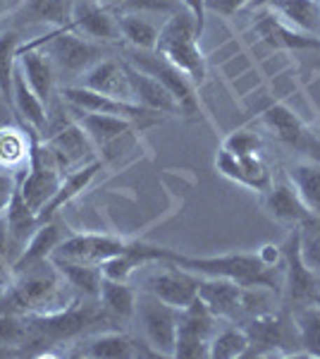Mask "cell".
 Instances as JSON below:
<instances>
[{
	"label": "cell",
	"instance_id": "cell-40",
	"mask_svg": "<svg viewBox=\"0 0 320 359\" xmlns=\"http://www.w3.org/2000/svg\"><path fill=\"white\" fill-rule=\"evenodd\" d=\"M223 149L235 156H251L260 151V139L249 130H237L225 139Z\"/></svg>",
	"mask_w": 320,
	"mask_h": 359
},
{
	"label": "cell",
	"instance_id": "cell-4",
	"mask_svg": "<svg viewBox=\"0 0 320 359\" xmlns=\"http://www.w3.org/2000/svg\"><path fill=\"white\" fill-rule=\"evenodd\" d=\"M46 46V55L50 62L67 74H84L91 65L103 60V50L91 41V39L77 36L69 27H60L50 32L48 36H41L36 41H29L27 46H20L17 53H27V50H36Z\"/></svg>",
	"mask_w": 320,
	"mask_h": 359
},
{
	"label": "cell",
	"instance_id": "cell-33",
	"mask_svg": "<svg viewBox=\"0 0 320 359\" xmlns=\"http://www.w3.org/2000/svg\"><path fill=\"white\" fill-rule=\"evenodd\" d=\"M81 355L94 359H127L134 357V340L125 333H103L91 338Z\"/></svg>",
	"mask_w": 320,
	"mask_h": 359
},
{
	"label": "cell",
	"instance_id": "cell-45",
	"mask_svg": "<svg viewBox=\"0 0 320 359\" xmlns=\"http://www.w3.org/2000/svg\"><path fill=\"white\" fill-rule=\"evenodd\" d=\"M8 192H13V177L0 172V194H8Z\"/></svg>",
	"mask_w": 320,
	"mask_h": 359
},
{
	"label": "cell",
	"instance_id": "cell-31",
	"mask_svg": "<svg viewBox=\"0 0 320 359\" xmlns=\"http://www.w3.org/2000/svg\"><path fill=\"white\" fill-rule=\"evenodd\" d=\"M74 0H27L22 17L25 22H46L57 29L69 25Z\"/></svg>",
	"mask_w": 320,
	"mask_h": 359
},
{
	"label": "cell",
	"instance_id": "cell-10",
	"mask_svg": "<svg viewBox=\"0 0 320 359\" xmlns=\"http://www.w3.org/2000/svg\"><path fill=\"white\" fill-rule=\"evenodd\" d=\"M215 168H218L227 180H232V182L253 189V192H260V194H265L272 184L270 170H267V165L263 163V158H260L258 154L235 156V154L225 151V149H220L218 158H215Z\"/></svg>",
	"mask_w": 320,
	"mask_h": 359
},
{
	"label": "cell",
	"instance_id": "cell-2",
	"mask_svg": "<svg viewBox=\"0 0 320 359\" xmlns=\"http://www.w3.org/2000/svg\"><path fill=\"white\" fill-rule=\"evenodd\" d=\"M196 39H199V32H196L194 17L189 15V10H182V13H174L160 29L155 53L167 57L191 82L201 84L206 77V60H203Z\"/></svg>",
	"mask_w": 320,
	"mask_h": 359
},
{
	"label": "cell",
	"instance_id": "cell-39",
	"mask_svg": "<svg viewBox=\"0 0 320 359\" xmlns=\"http://www.w3.org/2000/svg\"><path fill=\"white\" fill-rule=\"evenodd\" d=\"M29 335L27 316L20 314H0V347L25 345Z\"/></svg>",
	"mask_w": 320,
	"mask_h": 359
},
{
	"label": "cell",
	"instance_id": "cell-36",
	"mask_svg": "<svg viewBox=\"0 0 320 359\" xmlns=\"http://www.w3.org/2000/svg\"><path fill=\"white\" fill-rule=\"evenodd\" d=\"M29 161V135L15 127H0V165L17 168Z\"/></svg>",
	"mask_w": 320,
	"mask_h": 359
},
{
	"label": "cell",
	"instance_id": "cell-13",
	"mask_svg": "<svg viewBox=\"0 0 320 359\" xmlns=\"http://www.w3.org/2000/svg\"><path fill=\"white\" fill-rule=\"evenodd\" d=\"M122 67H125L134 103H139V106L148 108V111H153V113H182L177 98H174L158 79L141 72V69L134 67L132 62H127V60L122 62Z\"/></svg>",
	"mask_w": 320,
	"mask_h": 359
},
{
	"label": "cell",
	"instance_id": "cell-49",
	"mask_svg": "<svg viewBox=\"0 0 320 359\" xmlns=\"http://www.w3.org/2000/svg\"><path fill=\"white\" fill-rule=\"evenodd\" d=\"M267 0H251V5H249V8H260V5H265Z\"/></svg>",
	"mask_w": 320,
	"mask_h": 359
},
{
	"label": "cell",
	"instance_id": "cell-34",
	"mask_svg": "<svg viewBox=\"0 0 320 359\" xmlns=\"http://www.w3.org/2000/svg\"><path fill=\"white\" fill-rule=\"evenodd\" d=\"M120 34L127 39L134 50H155L158 46V29H155L151 22H146L144 17L139 15H125L118 20Z\"/></svg>",
	"mask_w": 320,
	"mask_h": 359
},
{
	"label": "cell",
	"instance_id": "cell-11",
	"mask_svg": "<svg viewBox=\"0 0 320 359\" xmlns=\"http://www.w3.org/2000/svg\"><path fill=\"white\" fill-rule=\"evenodd\" d=\"M67 27L72 32H79L81 36L91 39V41H118L122 39L118 20L96 0H74Z\"/></svg>",
	"mask_w": 320,
	"mask_h": 359
},
{
	"label": "cell",
	"instance_id": "cell-7",
	"mask_svg": "<svg viewBox=\"0 0 320 359\" xmlns=\"http://www.w3.org/2000/svg\"><path fill=\"white\" fill-rule=\"evenodd\" d=\"M139 318H141L144 333L158 355L174 357V340H177V318L179 311L160 302L151 292L144 294L137 302Z\"/></svg>",
	"mask_w": 320,
	"mask_h": 359
},
{
	"label": "cell",
	"instance_id": "cell-1",
	"mask_svg": "<svg viewBox=\"0 0 320 359\" xmlns=\"http://www.w3.org/2000/svg\"><path fill=\"white\" fill-rule=\"evenodd\" d=\"M165 262L196 276L225 278L242 287H275V266H267L256 254H223V257H184L172 249H165Z\"/></svg>",
	"mask_w": 320,
	"mask_h": 359
},
{
	"label": "cell",
	"instance_id": "cell-22",
	"mask_svg": "<svg viewBox=\"0 0 320 359\" xmlns=\"http://www.w3.org/2000/svg\"><path fill=\"white\" fill-rule=\"evenodd\" d=\"M98 168H101V163H96V161H94V163L81 165V168H77V170L69 172L67 177H62V182H60V187H57V192L50 196V199L46 201L43 206H41V211L36 213L39 225L46 223V221H53L55 213L60 211L62 206H67L69 201H72L79 192H84V189L89 187L91 180H94V175L98 172Z\"/></svg>",
	"mask_w": 320,
	"mask_h": 359
},
{
	"label": "cell",
	"instance_id": "cell-42",
	"mask_svg": "<svg viewBox=\"0 0 320 359\" xmlns=\"http://www.w3.org/2000/svg\"><path fill=\"white\" fill-rule=\"evenodd\" d=\"M182 3H184V8L189 10V15L194 17L196 32H199V36H201L203 25H206V0H182Z\"/></svg>",
	"mask_w": 320,
	"mask_h": 359
},
{
	"label": "cell",
	"instance_id": "cell-50",
	"mask_svg": "<svg viewBox=\"0 0 320 359\" xmlns=\"http://www.w3.org/2000/svg\"><path fill=\"white\" fill-rule=\"evenodd\" d=\"M3 290H5V287H0V292H3Z\"/></svg>",
	"mask_w": 320,
	"mask_h": 359
},
{
	"label": "cell",
	"instance_id": "cell-6",
	"mask_svg": "<svg viewBox=\"0 0 320 359\" xmlns=\"http://www.w3.org/2000/svg\"><path fill=\"white\" fill-rule=\"evenodd\" d=\"M127 62H132L134 67H139L141 72L151 74L153 79L165 86L170 94L177 98L182 113H196V98H194V89L189 84V77L172 65L167 57H162L155 50H132L127 55Z\"/></svg>",
	"mask_w": 320,
	"mask_h": 359
},
{
	"label": "cell",
	"instance_id": "cell-43",
	"mask_svg": "<svg viewBox=\"0 0 320 359\" xmlns=\"http://www.w3.org/2000/svg\"><path fill=\"white\" fill-rule=\"evenodd\" d=\"M258 257L263 259V262L267 266H275L277 264V259H280V252H277V247L275 245H265V247H260L258 249Z\"/></svg>",
	"mask_w": 320,
	"mask_h": 359
},
{
	"label": "cell",
	"instance_id": "cell-23",
	"mask_svg": "<svg viewBox=\"0 0 320 359\" xmlns=\"http://www.w3.org/2000/svg\"><path fill=\"white\" fill-rule=\"evenodd\" d=\"M287 290L292 294L294 299H311L316 294L318 287V276L313 273L311 269L304 264L299 252V228H294L292 237H289V245H287Z\"/></svg>",
	"mask_w": 320,
	"mask_h": 359
},
{
	"label": "cell",
	"instance_id": "cell-41",
	"mask_svg": "<svg viewBox=\"0 0 320 359\" xmlns=\"http://www.w3.org/2000/svg\"><path fill=\"white\" fill-rule=\"evenodd\" d=\"M251 5V0H206V13H218V15H235L242 8Z\"/></svg>",
	"mask_w": 320,
	"mask_h": 359
},
{
	"label": "cell",
	"instance_id": "cell-27",
	"mask_svg": "<svg viewBox=\"0 0 320 359\" xmlns=\"http://www.w3.org/2000/svg\"><path fill=\"white\" fill-rule=\"evenodd\" d=\"M287 180L294 184L296 194L313 216H320V161L304 158L289 168Z\"/></svg>",
	"mask_w": 320,
	"mask_h": 359
},
{
	"label": "cell",
	"instance_id": "cell-18",
	"mask_svg": "<svg viewBox=\"0 0 320 359\" xmlns=\"http://www.w3.org/2000/svg\"><path fill=\"white\" fill-rule=\"evenodd\" d=\"M81 86L98 94H106L113 98H122V101H132V89L127 82V74L122 62L113 60V57H103L96 65H91L81 74Z\"/></svg>",
	"mask_w": 320,
	"mask_h": 359
},
{
	"label": "cell",
	"instance_id": "cell-19",
	"mask_svg": "<svg viewBox=\"0 0 320 359\" xmlns=\"http://www.w3.org/2000/svg\"><path fill=\"white\" fill-rule=\"evenodd\" d=\"M199 297L215 318H232L244 309V287L225 278H208L199 283Z\"/></svg>",
	"mask_w": 320,
	"mask_h": 359
},
{
	"label": "cell",
	"instance_id": "cell-38",
	"mask_svg": "<svg viewBox=\"0 0 320 359\" xmlns=\"http://www.w3.org/2000/svg\"><path fill=\"white\" fill-rule=\"evenodd\" d=\"M299 252L308 269L320 276V228L313 218L299 225Z\"/></svg>",
	"mask_w": 320,
	"mask_h": 359
},
{
	"label": "cell",
	"instance_id": "cell-30",
	"mask_svg": "<svg viewBox=\"0 0 320 359\" xmlns=\"http://www.w3.org/2000/svg\"><path fill=\"white\" fill-rule=\"evenodd\" d=\"M20 50V34L15 29L0 34V96L8 103V108L15 113V62Z\"/></svg>",
	"mask_w": 320,
	"mask_h": 359
},
{
	"label": "cell",
	"instance_id": "cell-16",
	"mask_svg": "<svg viewBox=\"0 0 320 359\" xmlns=\"http://www.w3.org/2000/svg\"><path fill=\"white\" fill-rule=\"evenodd\" d=\"M256 32L260 34V39L272 46V48H287V50H299V48H320V39L304 34L299 29L284 25V22L272 13L270 8H265L258 15L256 22Z\"/></svg>",
	"mask_w": 320,
	"mask_h": 359
},
{
	"label": "cell",
	"instance_id": "cell-26",
	"mask_svg": "<svg viewBox=\"0 0 320 359\" xmlns=\"http://www.w3.org/2000/svg\"><path fill=\"white\" fill-rule=\"evenodd\" d=\"M77 111V123L81 130L89 135L91 142L96 147H108L110 142L120 139L122 135H127L132 127V120L118 118V115H106V113H89V111Z\"/></svg>",
	"mask_w": 320,
	"mask_h": 359
},
{
	"label": "cell",
	"instance_id": "cell-14",
	"mask_svg": "<svg viewBox=\"0 0 320 359\" xmlns=\"http://www.w3.org/2000/svg\"><path fill=\"white\" fill-rule=\"evenodd\" d=\"M263 120H265V125L275 132L280 142H284L287 147L296 149V151L316 156V161H320V142L306 130V125L301 123V120L296 118L289 108L270 106L263 113Z\"/></svg>",
	"mask_w": 320,
	"mask_h": 359
},
{
	"label": "cell",
	"instance_id": "cell-29",
	"mask_svg": "<svg viewBox=\"0 0 320 359\" xmlns=\"http://www.w3.org/2000/svg\"><path fill=\"white\" fill-rule=\"evenodd\" d=\"M50 262L60 276L65 278L72 287H77L79 292L89 294V297H98L101 292V283H103V271L96 264H84V262H72V259H62V257H50Z\"/></svg>",
	"mask_w": 320,
	"mask_h": 359
},
{
	"label": "cell",
	"instance_id": "cell-15",
	"mask_svg": "<svg viewBox=\"0 0 320 359\" xmlns=\"http://www.w3.org/2000/svg\"><path fill=\"white\" fill-rule=\"evenodd\" d=\"M263 206L272 221L284 223V225H294V228H299V225H304L306 221L313 218V213L304 206L301 196L296 194L294 184L289 182L287 177L280 180V182L272 180L270 189L265 192Z\"/></svg>",
	"mask_w": 320,
	"mask_h": 359
},
{
	"label": "cell",
	"instance_id": "cell-48",
	"mask_svg": "<svg viewBox=\"0 0 320 359\" xmlns=\"http://www.w3.org/2000/svg\"><path fill=\"white\" fill-rule=\"evenodd\" d=\"M8 10H10V0H0V17L8 13Z\"/></svg>",
	"mask_w": 320,
	"mask_h": 359
},
{
	"label": "cell",
	"instance_id": "cell-17",
	"mask_svg": "<svg viewBox=\"0 0 320 359\" xmlns=\"http://www.w3.org/2000/svg\"><path fill=\"white\" fill-rule=\"evenodd\" d=\"M5 223H8L10 245H13L15 262H17V259H20V254L25 252L29 237L36 233V228H39L36 211H34V208L25 201L20 184L13 187V192H10L8 206H5Z\"/></svg>",
	"mask_w": 320,
	"mask_h": 359
},
{
	"label": "cell",
	"instance_id": "cell-12",
	"mask_svg": "<svg viewBox=\"0 0 320 359\" xmlns=\"http://www.w3.org/2000/svg\"><path fill=\"white\" fill-rule=\"evenodd\" d=\"M62 96L72 103L79 111H89V113H106V115H118V118H127V120H141L146 115H153V111L139 106L134 101H122V98H113L106 94H98V91H91L86 86H67L62 91Z\"/></svg>",
	"mask_w": 320,
	"mask_h": 359
},
{
	"label": "cell",
	"instance_id": "cell-20",
	"mask_svg": "<svg viewBox=\"0 0 320 359\" xmlns=\"http://www.w3.org/2000/svg\"><path fill=\"white\" fill-rule=\"evenodd\" d=\"M91 144L94 142H91L89 135L81 130L79 123L67 125L65 130L55 132V135H50L46 139V149H48V154L53 156V161L60 170L81 163V161L91 154Z\"/></svg>",
	"mask_w": 320,
	"mask_h": 359
},
{
	"label": "cell",
	"instance_id": "cell-28",
	"mask_svg": "<svg viewBox=\"0 0 320 359\" xmlns=\"http://www.w3.org/2000/svg\"><path fill=\"white\" fill-rule=\"evenodd\" d=\"M15 115L22 125H29L32 130L43 132L46 127V103L34 94V89L17 67L15 72Z\"/></svg>",
	"mask_w": 320,
	"mask_h": 359
},
{
	"label": "cell",
	"instance_id": "cell-35",
	"mask_svg": "<svg viewBox=\"0 0 320 359\" xmlns=\"http://www.w3.org/2000/svg\"><path fill=\"white\" fill-rule=\"evenodd\" d=\"M249 355V335L242 328H225L211 338V359H239Z\"/></svg>",
	"mask_w": 320,
	"mask_h": 359
},
{
	"label": "cell",
	"instance_id": "cell-32",
	"mask_svg": "<svg viewBox=\"0 0 320 359\" xmlns=\"http://www.w3.org/2000/svg\"><path fill=\"white\" fill-rule=\"evenodd\" d=\"M98 297H101V304L106 306V311L120 318H130L134 311H137V292L122 280L103 278Z\"/></svg>",
	"mask_w": 320,
	"mask_h": 359
},
{
	"label": "cell",
	"instance_id": "cell-8",
	"mask_svg": "<svg viewBox=\"0 0 320 359\" xmlns=\"http://www.w3.org/2000/svg\"><path fill=\"white\" fill-rule=\"evenodd\" d=\"M165 271H155L148 276L146 280V292H151L153 297H158L160 302H165L172 309L182 311L184 306H189L199 297V278L191 271H184L179 266H174L172 262H165Z\"/></svg>",
	"mask_w": 320,
	"mask_h": 359
},
{
	"label": "cell",
	"instance_id": "cell-25",
	"mask_svg": "<svg viewBox=\"0 0 320 359\" xmlns=\"http://www.w3.org/2000/svg\"><path fill=\"white\" fill-rule=\"evenodd\" d=\"M17 60H20V69L29 86L34 89V94L48 106L50 94H53V82H55V65L50 62V57L36 48V50H27V53H17Z\"/></svg>",
	"mask_w": 320,
	"mask_h": 359
},
{
	"label": "cell",
	"instance_id": "cell-47",
	"mask_svg": "<svg viewBox=\"0 0 320 359\" xmlns=\"http://www.w3.org/2000/svg\"><path fill=\"white\" fill-rule=\"evenodd\" d=\"M8 199H10V194H0V216H3L5 206H8Z\"/></svg>",
	"mask_w": 320,
	"mask_h": 359
},
{
	"label": "cell",
	"instance_id": "cell-21",
	"mask_svg": "<svg viewBox=\"0 0 320 359\" xmlns=\"http://www.w3.org/2000/svg\"><path fill=\"white\" fill-rule=\"evenodd\" d=\"M62 240H65V237H62L60 223H55V221L41 223L36 228V233L29 237L25 252L20 254V259L13 264V269H10V271H13V273H22V271L32 269V266H39V264L48 262L50 254L55 252V247L60 245Z\"/></svg>",
	"mask_w": 320,
	"mask_h": 359
},
{
	"label": "cell",
	"instance_id": "cell-5",
	"mask_svg": "<svg viewBox=\"0 0 320 359\" xmlns=\"http://www.w3.org/2000/svg\"><path fill=\"white\" fill-rule=\"evenodd\" d=\"M103 318V311H98L96 306H81L79 302H72L67 309L50 311V314H29L27 326L29 335L27 340L36 345L46 343H62L74 335L84 333L89 326H94ZM27 345V343H25Z\"/></svg>",
	"mask_w": 320,
	"mask_h": 359
},
{
	"label": "cell",
	"instance_id": "cell-44",
	"mask_svg": "<svg viewBox=\"0 0 320 359\" xmlns=\"http://www.w3.org/2000/svg\"><path fill=\"white\" fill-rule=\"evenodd\" d=\"M8 278H10V264H8V259L0 254V287H5Z\"/></svg>",
	"mask_w": 320,
	"mask_h": 359
},
{
	"label": "cell",
	"instance_id": "cell-9",
	"mask_svg": "<svg viewBox=\"0 0 320 359\" xmlns=\"http://www.w3.org/2000/svg\"><path fill=\"white\" fill-rule=\"evenodd\" d=\"M127 245H130V242L118 240V237H110V235H96V233L72 235V237H67V240H62L50 257H62V259H72V262L101 266L103 262H108L110 257L125 252Z\"/></svg>",
	"mask_w": 320,
	"mask_h": 359
},
{
	"label": "cell",
	"instance_id": "cell-46",
	"mask_svg": "<svg viewBox=\"0 0 320 359\" xmlns=\"http://www.w3.org/2000/svg\"><path fill=\"white\" fill-rule=\"evenodd\" d=\"M96 3H101V5H122V8H125L127 0H96Z\"/></svg>",
	"mask_w": 320,
	"mask_h": 359
},
{
	"label": "cell",
	"instance_id": "cell-37",
	"mask_svg": "<svg viewBox=\"0 0 320 359\" xmlns=\"http://www.w3.org/2000/svg\"><path fill=\"white\" fill-rule=\"evenodd\" d=\"M296 331H299L301 347L311 357L320 359V304L304 306L296 314Z\"/></svg>",
	"mask_w": 320,
	"mask_h": 359
},
{
	"label": "cell",
	"instance_id": "cell-3",
	"mask_svg": "<svg viewBox=\"0 0 320 359\" xmlns=\"http://www.w3.org/2000/svg\"><path fill=\"white\" fill-rule=\"evenodd\" d=\"M57 276L53 262H43L39 266L17 273V280L0 292V314H39L57 292Z\"/></svg>",
	"mask_w": 320,
	"mask_h": 359
},
{
	"label": "cell",
	"instance_id": "cell-24",
	"mask_svg": "<svg viewBox=\"0 0 320 359\" xmlns=\"http://www.w3.org/2000/svg\"><path fill=\"white\" fill-rule=\"evenodd\" d=\"M260 8H270L284 25L304 34L320 29V0H267Z\"/></svg>",
	"mask_w": 320,
	"mask_h": 359
}]
</instances>
